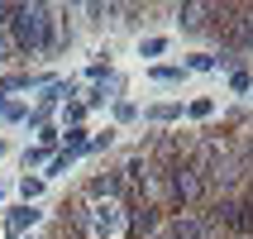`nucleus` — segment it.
Instances as JSON below:
<instances>
[{"label":"nucleus","instance_id":"obj_8","mask_svg":"<svg viewBox=\"0 0 253 239\" xmlns=\"http://www.w3.org/2000/svg\"><path fill=\"white\" fill-rule=\"evenodd\" d=\"M19 196H24V206H34V201L43 196V177H24V182H19Z\"/></svg>","mask_w":253,"mask_h":239},{"label":"nucleus","instance_id":"obj_24","mask_svg":"<svg viewBox=\"0 0 253 239\" xmlns=\"http://www.w3.org/2000/svg\"><path fill=\"white\" fill-rule=\"evenodd\" d=\"M249 163H253V143H249Z\"/></svg>","mask_w":253,"mask_h":239},{"label":"nucleus","instance_id":"obj_23","mask_svg":"<svg viewBox=\"0 0 253 239\" xmlns=\"http://www.w3.org/2000/svg\"><path fill=\"white\" fill-rule=\"evenodd\" d=\"M0 110H5V91H0Z\"/></svg>","mask_w":253,"mask_h":239},{"label":"nucleus","instance_id":"obj_1","mask_svg":"<svg viewBox=\"0 0 253 239\" xmlns=\"http://www.w3.org/2000/svg\"><path fill=\"white\" fill-rule=\"evenodd\" d=\"M48 34H53V10L48 5H19L10 19V43L14 53H43L48 48Z\"/></svg>","mask_w":253,"mask_h":239},{"label":"nucleus","instance_id":"obj_11","mask_svg":"<svg viewBox=\"0 0 253 239\" xmlns=\"http://www.w3.org/2000/svg\"><path fill=\"white\" fill-rule=\"evenodd\" d=\"M134 115H139V105H134V100H115V120H120V125H129Z\"/></svg>","mask_w":253,"mask_h":239},{"label":"nucleus","instance_id":"obj_20","mask_svg":"<svg viewBox=\"0 0 253 239\" xmlns=\"http://www.w3.org/2000/svg\"><path fill=\"white\" fill-rule=\"evenodd\" d=\"M0 115H5V120H29V110H24V105H5Z\"/></svg>","mask_w":253,"mask_h":239},{"label":"nucleus","instance_id":"obj_7","mask_svg":"<svg viewBox=\"0 0 253 239\" xmlns=\"http://www.w3.org/2000/svg\"><path fill=\"white\" fill-rule=\"evenodd\" d=\"M34 220H39V211H34V206H19V211H10V225L5 230H10V235H24Z\"/></svg>","mask_w":253,"mask_h":239},{"label":"nucleus","instance_id":"obj_14","mask_svg":"<svg viewBox=\"0 0 253 239\" xmlns=\"http://www.w3.org/2000/svg\"><path fill=\"white\" fill-rule=\"evenodd\" d=\"M186 110L196 115V120H206V115H211V110H215V100H206V96H201V100H191V105H186Z\"/></svg>","mask_w":253,"mask_h":239},{"label":"nucleus","instance_id":"obj_2","mask_svg":"<svg viewBox=\"0 0 253 239\" xmlns=\"http://www.w3.org/2000/svg\"><path fill=\"white\" fill-rule=\"evenodd\" d=\"M168 182H172V196L182 201V206H196L211 187H206V177H201L196 168H186V163H177V168H168Z\"/></svg>","mask_w":253,"mask_h":239},{"label":"nucleus","instance_id":"obj_10","mask_svg":"<svg viewBox=\"0 0 253 239\" xmlns=\"http://www.w3.org/2000/svg\"><path fill=\"white\" fill-rule=\"evenodd\" d=\"M229 91H253V77H249V67L229 72Z\"/></svg>","mask_w":253,"mask_h":239},{"label":"nucleus","instance_id":"obj_5","mask_svg":"<svg viewBox=\"0 0 253 239\" xmlns=\"http://www.w3.org/2000/svg\"><path fill=\"white\" fill-rule=\"evenodd\" d=\"M211 14H215V5H206V0H186L182 10H177V24H182V34H201Z\"/></svg>","mask_w":253,"mask_h":239},{"label":"nucleus","instance_id":"obj_18","mask_svg":"<svg viewBox=\"0 0 253 239\" xmlns=\"http://www.w3.org/2000/svg\"><path fill=\"white\" fill-rule=\"evenodd\" d=\"M91 82H100V77H110V62H91V72H86Z\"/></svg>","mask_w":253,"mask_h":239},{"label":"nucleus","instance_id":"obj_25","mask_svg":"<svg viewBox=\"0 0 253 239\" xmlns=\"http://www.w3.org/2000/svg\"><path fill=\"white\" fill-rule=\"evenodd\" d=\"M0 153H5V139H0Z\"/></svg>","mask_w":253,"mask_h":239},{"label":"nucleus","instance_id":"obj_15","mask_svg":"<svg viewBox=\"0 0 253 239\" xmlns=\"http://www.w3.org/2000/svg\"><path fill=\"white\" fill-rule=\"evenodd\" d=\"M163 48H168V39H143V48H139V53H143V57H158Z\"/></svg>","mask_w":253,"mask_h":239},{"label":"nucleus","instance_id":"obj_4","mask_svg":"<svg viewBox=\"0 0 253 239\" xmlns=\"http://www.w3.org/2000/svg\"><path fill=\"white\" fill-rule=\"evenodd\" d=\"M125 235H134V239L158 235V211L148 206V201H129V230Z\"/></svg>","mask_w":253,"mask_h":239},{"label":"nucleus","instance_id":"obj_6","mask_svg":"<svg viewBox=\"0 0 253 239\" xmlns=\"http://www.w3.org/2000/svg\"><path fill=\"white\" fill-rule=\"evenodd\" d=\"M220 220H225L229 230L249 235V230H253V206H239V201H220Z\"/></svg>","mask_w":253,"mask_h":239},{"label":"nucleus","instance_id":"obj_17","mask_svg":"<svg viewBox=\"0 0 253 239\" xmlns=\"http://www.w3.org/2000/svg\"><path fill=\"white\" fill-rule=\"evenodd\" d=\"M14 10H19L14 0H0V29H5V24H10V19H14Z\"/></svg>","mask_w":253,"mask_h":239},{"label":"nucleus","instance_id":"obj_12","mask_svg":"<svg viewBox=\"0 0 253 239\" xmlns=\"http://www.w3.org/2000/svg\"><path fill=\"white\" fill-rule=\"evenodd\" d=\"M211 67H215L211 53H191V62H186V72H211Z\"/></svg>","mask_w":253,"mask_h":239},{"label":"nucleus","instance_id":"obj_26","mask_svg":"<svg viewBox=\"0 0 253 239\" xmlns=\"http://www.w3.org/2000/svg\"><path fill=\"white\" fill-rule=\"evenodd\" d=\"M0 196H5V191H0Z\"/></svg>","mask_w":253,"mask_h":239},{"label":"nucleus","instance_id":"obj_9","mask_svg":"<svg viewBox=\"0 0 253 239\" xmlns=\"http://www.w3.org/2000/svg\"><path fill=\"white\" fill-rule=\"evenodd\" d=\"M148 77H153V82H182V77H186V67H153Z\"/></svg>","mask_w":253,"mask_h":239},{"label":"nucleus","instance_id":"obj_3","mask_svg":"<svg viewBox=\"0 0 253 239\" xmlns=\"http://www.w3.org/2000/svg\"><path fill=\"white\" fill-rule=\"evenodd\" d=\"M163 235H168V239H215L220 225L206 220V215H196V211H182V215H172V220H168Z\"/></svg>","mask_w":253,"mask_h":239},{"label":"nucleus","instance_id":"obj_16","mask_svg":"<svg viewBox=\"0 0 253 239\" xmlns=\"http://www.w3.org/2000/svg\"><path fill=\"white\" fill-rule=\"evenodd\" d=\"M43 158H48V153H43V148H24V158H19V163H24V172H29V168H39Z\"/></svg>","mask_w":253,"mask_h":239},{"label":"nucleus","instance_id":"obj_13","mask_svg":"<svg viewBox=\"0 0 253 239\" xmlns=\"http://www.w3.org/2000/svg\"><path fill=\"white\" fill-rule=\"evenodd\" d=\"M177 115H182V105H153L148 120H177Z\"/></svg>","mask_w":253,"mask_h":239},{"label":"nucleus","instance_id":"obj_22","mask_svg":"<svg viewBox=\"0 0 253 239\" xmlns=\"http://www.w3.org/2000/svg\"><path fill=\"white\" fill-rule=\"evenodd\" d=\"M148 239H168V235H163V230H158V235H148Z\"/></svg>","mask_w":253,"mask_h":239},{"label":"nucleus","instance_id":"obj_19","mask_svg":"<svg viewBox=\"0 0 253 239\" xmlns=\"http://www.w3.org/2000/svg\"><path fill=\"white\" fill-rule=\"evenodd\" d=\"M82 115H86V105H82V100H67V120H72V125H77Z\"/></svg>","mask_w":253,"mask_h":239},{"label":"nucleus","instance_id":"obj_21","mask_svg":"<svg viewBox=\"0 0 253 239\" xmlns=\"http://www.w3.org/2000/svg\"><path fill=\"white\" fill-rule=\"evenodd\" d=\"M10 53H14V43H10V34H0V62H10Z\"/></svg>","mask_w":253,"mask_h":239}]
</instances>
